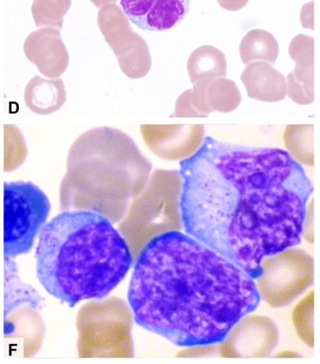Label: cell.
<instances>
[{"label": "cell", "instance_id": "obj_7", "mask_svg": "<svg viewBox=\"0 0 320 364\" xmlns=\"http://www.w3.org/2000/svg\"><path fill=\"white\" fill-rule=\"evenodd\" d=\"M254 279L260 297L272 307H283L303 294L314 281V259L294 246L265 257Z\"/></svg>", "mask_w": 320, "mask_h": 364}, {"label": "cell", "instance_id": "obj_3", "mask_svg": "<svg viewBox=\"0 0 320 364\" xmlns=\"http://www.w3.org/2000/svg\"><path fill=\"white\" fill-rule=\"evenodd\" d=\"M36 277L61 303L108 295L132 264L130 248L109 218L94 210H63L40 231L35 252Z\"/></svg>", "mask_w": 320, "mask_h": 364}, {"label": "cell", "instance_id": "obj_26", "mask_svg": "<svg viewBox=\"0 0 320 364\" xmlns=\"http://www.w3.org/2000/svg\"><path fill=\"white\" fill-rule=\"evenodd\" d=\"M248 0H217L219 4L224 9L236 11L243 9Z\"/></svg>", "mask_w": 320, "mask_h": 364}, {"label": "cell", "instance_id": "obj_27", "mask_svg": "<svg viewBox=\"0 0 320 364\" xmlns=\"http://www.w3.org/2000/svg\"><path fill=\"white\" fill-rule=\"evenodd\" d=\"M276 358H300L302 357L301 355H299L297 352L290 351V350H285L280 352L276 355H275Z\"/></svg>", "mask_w": 320, "mask_h": 364}, {"label": "cell", "instance_id": "obj_20", "mask_svg": "<svg viewBox=\"0 0 320 364\" xmlns=\"http://www.w3.org/2000/svg\"><path fill=\"white\" fill-rule=\"evenodd\" d=\"M314 292L310 291L294 306L292 319L300 339L310 348L314 346Z\"/></svg>", "mask_w": 320, "mask_h": 364}, {"label": "cell", "instance_id": "obj_25", "mask_svg": "<svg viewBox=\"0 0 320 364\" xmlns=\"http://www.w3.org/2000/svg\"><path fill=\"white\" fill-rule=\"evenodd\" d=\"M302 237L311 243H314V228H313V209L311 204L308 205L307 213L302 226Z\"/></svg>", "mask_w": 320, "mask_h": 364}, {"label": "cell", "instance_id": "obj_11", "mask_svg": "<svg viewBox=\"0 0 320 364\" xmlns=\"http://www.w3.org/2000/svg\"><path fill=\"white\" fill-rule=\"evenodd\" d=\"M190 0H120L128 18L139 28L164 31L180 23L189 10Z\"/></svg>", "mask_w": 320, "mask_h": 364}, {"label": "cell", "instance_id": "obj_21", "mask_svg": "<svg viewBox=\"0 0 320 364\" xmlns=\"http://www.w3.org/2000/svg\"><path fill=\"white\" fill-rule=\"evenodd\" d=\"M314 38L298 34L290 42L289 54L295 68L314 70Z\"/></svg>", "mask_w": 320, "mask_h": 364}, {"label": "cell", "instance_id": "obj_9", "mask_svg": "<svg viewBox=\"0 0 320 364\" xmlns=\"http://www.w3.org/2000/svg\"><path fill=\"white\" fill-rule=\"evenodd\" d=\"M278 338V329L272 319L248 314L219 343V353L224 358H267L277 346Z\"/></svg>", "mask_w": 320, "mask_h": 364}, {"label": "cell", "instance_id": "obj_5", "mask_svg": "<svg viewBox=\"0 0 320 364\" xmlns=\"http://www.w3.org/2000/svg\"><path fill=\"white\" fill-rule=\"evenodd\" d=\"M4 338L9 353L32 357L40 348L44 324L37 310L39 296L18 274L12 259L4 258Z\"/></svg>", "mask_w": 320, "mask_h": 364}, {"label": "cell", "instance_id": "obj_17", "mask_svg": "<svg viewBox=\"0 0 320 364\" xmlns=\"http://www.w3.org/2000/svg\"><path fill=\"white\" fill-rule=\"evenodd\" d=\"M284 142L287 153L294 161L305 166L314 165V125H287Z\"/></svg>", "mask_w": 320, "mask_h": 364}, {"label": "cell", "instance_id": "obj_15", "mask_svg": "<svg viewBox=\"0 0 320 364\" xmlns=\"http://www.w3.org/2000/svg\"><path fill=\"white\" fill-rule=\"evenodd\" d=\"M187 67L190 80L194 85L226 77L227 74L224 53L212 46H202L193 50Z\"/></svg>", "mask_w": 320, "mask_h": 364}, {"label": "cell", "instance_id": "obj_4", "mask_svg": "<svg viewBox=\"0 0 320 364\" xmlns=\"http://www.w3.org/2000/svg\"><path fill=\"white\" fill-rule=\"evenodd\" d=\"M60 185L62 210H90L117 216L145 186L152 164L125 132L95 127L71 145Z\"/></svg>", "mask_w": 320, "mask_h": 364}, {"label": "cell", "instance_id": "obj_22", "mask_svg": "<svg viewBox=\"0 0 320 364\" xmlns=\"http://www.w3.org/2000/svg\"><path fill=\"white\" fill-rule=\"evenodd\" d=\"M286 96L299 105H308L314 100V91L297 81L290 72L285 77Z\"/></svg>", "mask_w": 320, "mask_h": 364}, {"label": "cell", "instance_id": "obj_8", "mask_svg": "<svg viewBox=\"0 0 320 364\" xmlns=\"http://www.w3.org/2000/svg\"><path fill=\"white\" fill-rule=\"evenodd\" d=\"M97 25L124 73L136 77L149 71L151 56L148 45L133 31L119 6L112 4L101 7L97 14Z\"/></svg>", "mask_w": 320, "mask_h": 364}, {"label": "cell", "instance_id": "obj_6", "mask_svg": "<svg viewBox=\"0 0 320 364\" xmlns=\"http://www.w3.org/2000/svg\"><path fill=\"white\" fill-rule=\"evenodd\" d=\"M46 194L31 181L4 183V258L28 253L50 211Z\"/></svg>", "mask_w": 320, "mask_h": 364}, {"label": "cell", "instance_id": "obj_19", "mask_svg": "<svg viewBox=\"0 0 320 364\" xmlns=\"http://www.w3.org/2000/svg\"><path fill=\"white\" fill-rule=\"evenodd\" d=\"M72 0H33L31 14L36 27L61 29Z\"/></svg>", "mask_w": 320, "mask_h": 364}, {"label": "cell", "instance_id": "obj_16", "mask_svg": "<svg viewBox=\"0 0 320 364\" xmlns=\"http://www.w3.org/2000/svg\"><path fill=\"white\" fill-rule=\"evenodd\" d=\"M240 57L244 65L264 61L274 65L279 46L275 38L263 29H252L242 38L239 46Z\"/></svg>", "mask_w": 320, "mask_h": 364}, {"label": "cell", "instance_id": "obj_24", "mask_svg": "<svg viewBox=\"0 0 320 364\" xmlns=\"http://www.w3.org/2000/svg\"><path fill=\"white\" fill-rule=\"evenodd\" d=\"M175 115L177 117H203L192 105L190 99V90H187L178 99Z\"/></svg>", "mask_w": 320, "mask_h": 364}, {"label": "cell", "instance_id": "obj_18", "mask_svg": "<svg viewBox=\"0 0 320 364\" xmlns=\"http://www.w3.org/2000/svg\"><path fill=\"white\" fill-rule=\"evenodd\" d=\"M206 95L211 113L233 112L239 107L242 100L241 93L236 83L226 77L209 81Z\"/></svg>", "mask_w": 320, "mask_h": 364}, {"label": "cell", "instance_id": "obj_14", "mask_svg": "<svg viewBox=\"0 0 320 364\" xmlns=\"http://www.w3.org/2000/svg\"><path fill=\"white\" fill-rule=\"evenodd\" d=\"M26 107L38 114H48L57 110L65 100V91L60 79L47 80L35 75L24 90Z\"/></svg>", "mask_w": 320, "mask_h": 364}, {"label": "cell", "instance_id": "obj_28", "mask_svg": "<svg viewBox=\"0 0 320 364\" xmlns=\"http://www.w3.org/2000/svg\"><path fill=\"white\" fill-rule=\"evenodd\" d=\"M95 7L101 8L106 5L116 4L118 0H89Z\"/></svg>", "mask_w": 320, "mask_h": 364}, {"label": "cell", "instance_id": "obj_1", "mask_svg": "<svg viewBox=\"0 0 320 364\" xmlns=\"http://www.w3.org/2000/svg\"><path fill=\"white\" fill-rule=\"evenodd\" d=\"M180 166L186 232L253 279L263 258L300 242L314 186L287 151L206 136Z\"/></svg>", "mask_w": 320, "mask_h": 364}, {"label": "cell", "instance_id": "obj_2", "mask_svg": "<svg viewBox=\"0 0 320 364\" xmlns=\"http://www.w3.org/2000/svg\"><path fill=\"white\" fill-rule=\"evenodd\" d=\"M128 301L138 326L190 348L221 342L260 297L243 269L189 235L172 230L141 250Z\"/></svg>", "mask_w": 320, "mask_h": 364}, {"label": "cell", "instance_id": "obj_13", "mask_svg": "<svg viewBox=\"0 0 320 364\" xmlns=\"http://www.w3.org/2000/svg\"><path fill=\"white\" fill-rule=\"evenodd\" d=\"M248 97L265 102H277L286 97L285 76L264 61L246 65L241 75Z\"/></svg>", "mask_w": 320, "mask_h": 364}, {"label": "cell", "instance_id": "obj_12", "mask_svg": "<svg viewBox=\"0 0 320 364\" xmlns=\"http://www.w3.org/2000/svg\"><path fill=\"white\" fill-rule=\"evenodd\" d=\"M23 51L38 71L49 77L60 76L68 65V52L56 28L44 27L31 32L24 41Z\"/></svg>", "mask_w": 320, "mask_h": 364}, {"label": "cell", "instance_id": "obj_23", "mask_svg": "<svg viewBox=\"0 0 320 364\" xmlns=\"http://www.w3.org/2000/svg\"><path fill=\"white\" fill-rule=\"evenodd\" d=\"M209 82L195 84L190 90V99L195 109L203 117H206L211 113L206 101V86Z\"/></svg>", "mask_w": 320, "mask_h": 364}, {"label": "cell", "instance_id": "obj_10", "mask_svg": "<svg viewBox=\"0 0 320 364\" xmlns=\"http://www.w3.org/2000/svg\"><path fill=\"white\" fill-rule=\"evenodd\" d=\"M142 137L148 149L167 161H182L193 155L205 139L202 124L140 125Z\"/></svg>", "mask_w": 320, "mask_h": 364}]
</instances>
